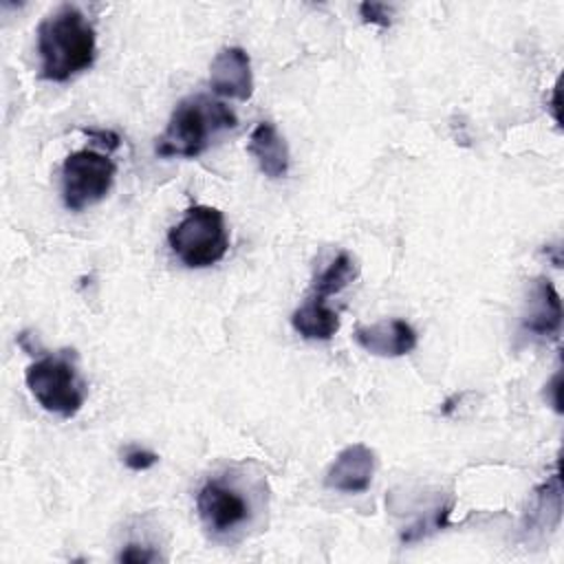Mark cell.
<instances>
[{
	"label": "cell",
	"instance_id": "cell-1",
	"mask_svg": "<svg viewBox=\"0 0 564 564\" xmlns=\"http://www.w3.org/2000/svg\"><path fill=\"white\" fill-rule=\"evenodd\" d=\"M37 53L42 79L68 82L93 66L97 55L95 29L77 7L62 4L40 22Z\"/></svg>",
	"mask_w": 564,
	"mask_h": 564
},
{
	"label": "cell",
	"instance_id": "cell-2",
	"mask_svg": "<svg viewBox=\"0 0 564 564\" xmlns=\"http://www.w3.org/2000/svg\"><path fill=\"white\" fill-rule=\"evenodd\" d=\"M236 112L207 95H189L176 104L165 132L156 143V154L163 159L200 156L218 134L236 128Z\"/></svg>",
	"mask_w": 564,
	"mask_h": 564
},
{
	"label": "cell",
	"instance_id": "cell-3",
	"mask_svg": "<svg viewBox=\"0 0 564 564\" xmlns=\"http://www.w3.org/2000/svg\"><path fill=\"white\" fill-rule=\"evenodd\" d=\"M172 253L189 269H205L220 262L229 249L225 216L218 207L194 205L170 229Z\"/></svg>",
	"mask_w": 564,
	"mask_h": 564
},
{
	"label": "cell",
	"instance_id": "cell-4",
	"mask_svg": "<svg viewBox=\"0 0 564 564\" xmlns=\"http://www.w3.org/2000/svg\"><path fill=\"white\" fill-rule=\"evenodd\" d=\"M24 381L33 399L62 419L75 416L86 401V383L77 375L73 350L44 355L29 364Z\"/></svg>",
	"mask_w": 564,
	"mask_h": 564
},
{
	"label": "cell",
	"instance_id": "cell-5",
	"mask_svg": "<svg viewBox=\"0 0 564 564\" xmlns=\"http://www.w3.org/2000/svg\"><path fill=\"white\" fill-rule=\"evenodd\" d=\"M117 165L97 150L70 152L62 163V198L66 209L82 212L104 200L112 187Z\"/></svg>",
	"mask_w": 564,
	"mask_h": 564
},
{
	"label": "cell",
	"instance_id": "cell-6",
	"mask_svg": "<svg viewBox=\"0 0 564 564\" xmlns=\"http://www.w3.org/2000/svg\"><path fill=\"white\" fill-rule=\"evenodd\" d=\"M196 509L200 522L214 535H229L231 531L245 527L251 518L249 500L223 478H212L198 489Z\"/></svg>",
	"mask_w": 564,
	"mask_h": 564
},
{
	"label": "cell",
	"instance_id": "cell-7",
	"mask_svg": "<svg viewBox=\"0 0 564 564\" xmlns=\"http://www.w3.org/2000/svg\"><path fill=\"white\" fill-rule=\"evenodd\" d=\"M209 86L216 95L247 101L253 95L251 59L240 46L220 48L209 64Z\"/></svg>",
	"mask_w": 564,
	"mask_h": 564
},
{
	"label": "cell",
	"instance_id": "cell-8",
	"mask_svg": "<svg viewBox=\"0 0 564 564\" xmlns=\"http://www.w3.org/2000/svg\"><path fill=\"white\" fill-rule=\"evenodd\" d=\"M375 452L364 443L344 447L324 476V485L339 494H364L375 476Z\"/></svg>",
	"mask_w": 564,
	"mask_h": 564
},
{
	"label": "cell",
	"instance_id": "cell-9",
	"mask_svg": "<svg viewBox=\"0 0 564 564\" xmlns=\"http://www.w3.org/2000/svg\"><path fill=\"white\" fill-rule=\"evenodd\" d=\"M355 341L377 357H403L419 344L416 330L405 319H383L375 324H359L355 328Z\"/></svg>",
	"mask_w": 564,
	"mask_h": 564
},
{
	"label": "cell",
	"instance_id": "cell-10",
	"mask_svg": "<svg viewBox=\"0 0 564 564\" xmlns=\"http://www.w3.org/2000/svg\"><path fill=\"white\" fill-rule=\"evenodd\" d=\"M249 154L256 159L260 172L269 178H282L289 172V145L275 123L260 121L249 134Z\"/></svg>",
	"mask_w": 564,
	"mask_h": 564
},
{
	"label": "cell",
	"instance_id": "cell-11",
	"mask_svg": "<svg viewBox=\"0 0 564 564\" xmlns=\"http://www.w3.org/2000/svg\"><path fill=\"white\" fill-rule=\"evenodd\" d=\"M562 328V300L549 278H538L524 317V330L535 337H557Z\"/></svg>",
	"mask_w": 564,
	"mask_h": 564
},
{
	"label": "cell",
	"instance_id": "cell-12",
	"mask_svg": "<svg viewBox=\"0 0 564 564\" xmlns=\"http://www.w3.org/2000/svg\"><path fill=\"white\" fill-rule=\"evenodd\" d=\"M291 326L304 339L326 341L339 330V313L335 308H330L324 297L311 295L306 302H302L293 311Z\"/></svg>",
	"mask_w": 564,
	"mask_h": 564
},
{
	"label": "cell",
	"instance_id": "cell-13",
	"mask_svg": "<svg viewBox=\"0 0 564 564\" xmlns=\"http://www.w3.org/2000/svg\"><path fill=\"white\" fill-rule=\"evenodd\" d=\"M359 275V267L348 251H341L313 282V295L328 297L344 291Z\"/></svg>",
	"mask_w": 564,
	"mask_h": 564
},
{
	"label": "cell",
	"instance_id": "cell-14",
	"mask_svg": "<svg viewBox=\"0 0 564 564\" xmlns=\"http://www.w3.org/2000/svg\"><path fill=\"white\" fill-rule=\"evenodd\" d=\"M123 463L126 467H130L132 471H145L150 467H154L159 463V454H154L152 449H145V447H126L123 452Z\"/></svg>",
	"mask_w": 564,
	"mask_h": 564
},
{
	"label": "cell",
	"instance_id": "cell-15",
	"mask_svg": "<svg viewBox=\"0 0 564 564\" xmlns=\"http://www.w3.org/2000/svg\"><path fill=\"white\" fill-rule=\"evenodd\" d=\"M359 15L364 22L377 24V26H390V18H392V9L388 4L381 2H361L359 4Z\"/></svg>",
	"mask_w": 564,
	"mask_h": 564
},
{
	"label": "cell",
	"instance_id": "cell-16",
	"mask_svg": "<svg viewBox=\"0 0 564 564\" xmlns=\"http://www.w3.org/2000/svg\"><path fill=\"white\" fill-rule=\"evenodd\" d=\"M119 562H130V564H148V562H156L159 553L152 551L150 546H139V544H128L126 549H121V553L117 555Z\"/></svg>",
	"mask_w": 564,
	"mask_h": 564
},
{
	"label": "cell",
	"instance_id": "cell-17",
	"mask_svg": "<svg viewBox=\"0 0 564 564\" xmlns=\"http://www.w3.org/2000/svg\"><path fill=\"white\" fill-rule=\"evenodd\" d=\"M86 134L99 139V143L106 145V148H110V150L119 148V137H117L115 132H110V130H86Z\"/></svg>",
	"mask_w": 564,
	"mask_h": 564
}]
</instances>
